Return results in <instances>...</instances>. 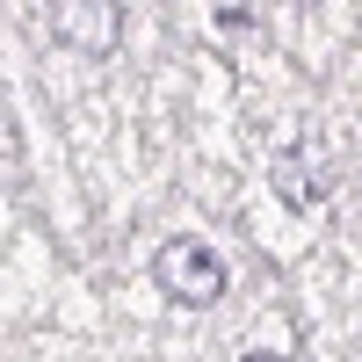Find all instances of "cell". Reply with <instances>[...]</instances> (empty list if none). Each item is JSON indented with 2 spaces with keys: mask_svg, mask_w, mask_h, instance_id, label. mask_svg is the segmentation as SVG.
<instances>
[{
  "mask_svg": "<svg viewBox=\"0 0 362 362\" xmlns=\"http://www.w3.org/2000/svg\"><path fill=\"white\" fill-rule=\"evenodd\" d=\"M51 37L80 58H109L124 44V0H51Z\"/></svg>",
  "mask_w": 362,
  "mask_h": 362,
  "instance_id": "cell-3",
  "label": "cell"
},
{
  "mask_svg": "<svg viewBox=\"0 0 362 362\" xmlns=\"http://www.w3.org/2000/svg\"><path fill=\"white\" fill-rule=\"evenodd\" d=\"M268 181H276V196H283L290 210H319L326 196H334V145H326L319 131H312V138H297L290 153H276Z\"/></svg>",
  "mask_w": 362,
  "mask_h": 362,
  "instance_id": "cell-2",
  "label": "cell"
},
{
  "mask_svg": "<svg viewBox=\"0 0 362 362\" xmlns=\"http://www.w3.org/2000/svg\"><path fill=\"white\" fill-rule=\"evenodd\" d=\"M247 362H290V355H247Z\"/></svg>",
  "mask_w": 362,
  "mask_h": 362,
  "instance_id": "cell-4",
  "label": "cell"
},
{
  "mask_svg": "<svg viewBox=\"0 0 362 362\" xmlns=\"http://www.w3.org/2000/svg\"><path fill=\"white\" fill-rule=\"evenodd\" d=\"M153 276H160V290L174 297V305H189V312L218 305V297L232 290V268L218 261V247H203V239H167V247L153 254Z\"/></svg>",
  "mask_w": 362,
  "mask_h": 362,
  "instance_id": "cell-1",
  "label": "cell"
}]
</instances>
